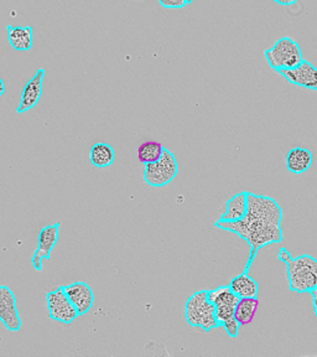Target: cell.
Here are the masks:
<instances>
[{"instance_id":"obj_1","label":"cell","mask_w":317,"mask_h":357,"mask_svg":"<svg viewBox=\"0 0 317 357\" xmlns=\"http://www.w3.org/2000/svg\"><path fill=\"white\" fill-rule=\"evenodd\" d=\"M213 225L216 229L238 234L249 243L251 256H249V262L247 263V267L245 269L247 272L249 271V267L254 261L256 252L259 251L262 247L273 245V243H280L283 241V231L280 225H274L261 218H249L247 215L238 221H232V222L216 221Z\"/></svg>"},{"instance_id":"obj_2","label":"cell","mask_w":317,"mask_h":357,"mask_svg":"<svg viewBox=\"0 0 317 357\" xmlns=\"http://www.w3.org/2000/svg\"><path fill=\"white\" fill-rule=\"evenodd\" d=\"M289 289L295 293H310L317 289V262L310 255H301L286 263Z\"/></svg>"},{"instance_id":"obj_3","label":"cell","mask_w":317,"mask_h":357,"mask_svg":"<svg viewBox=\"0 0 317 357\" xmlns=\"http://www.w3.org/2000/svg\"><path fill=\"white\" fill-rule=\"evenodd\" d=\"M185 319L192 328L211 331L218 328L215 318V307L207 299V290H199L185 303Z\"/></svg>"},{"instance_id":"obj_4","label":"cell","mask_w":317,"mask_h":357,"mask_svg":"<svg viewBox=\"0 0 317 357\" xmlns=\"http://www.w3.org/2000/svg\"><path fill=\"white\" fill-rule=\"evenodd\" d=\"M264 57L269 67L275 73L280 70L293 68L304 61L300 45L289 36L279 39L272 47L264 50Z\"/></svg>"},{"instance_id":"obj_5","label":"cell","mask_w":317,"mask_h":357,"mask_svg":"<svg viewBox=\"0 0 317 357\" xmlns=\"http://www.w3.org/2000/svg\"><path fill=\"white\" fill-rule=\"evenodd\" d=\"M178 164L173 153L165 149L155 162L144 164V181L153 188H162L176 178Z\"/></svg>"},{"instance_id":"obj_6","label":"cell","mask_w":317,"mask_h":357,"mask_svg":"<svg viewBox=\"0 0 317 357\" xmlns=\"http://www.w3.org/2000/svg\"><path fill=\"white\" fill-rule=\"evenodd\" d=\"M247 216L281 226L283 211L273 197L247 192Z\"/></svg>"},{"instance_id":"obj_7","label":"cell","mask_w":317,"mask_h":357,"mask_svg":"<svg viewBox=\"0 0 317 357\" xmlns=\"http://www.w3.org/2000/svg\"><path fill=\"white\" fill-rule=\"evenodd\" d=\"M46 303L49 310V318L59 323L70 325L75 319L78 318L77 312L68 301L62 287L49 291L46 294Z\"/></svg>"},{"instance_id":"obj_8","label":"cell","mask_w":317,"mask_h":357,"mask_svg":"<svg viewBox=\"0 0 317 357\" xmlns=\"http://www.w3.org/2000/svg\"><path fill=\"white\" fill-rule=\"evenodd\" d=\"M207 299L213 304L215 318L218 326H221L223 321L233 318L234 307L240 298L229 289V285H223L216 289L207 290Z\"/></svg>"},{"instance_id":"obj_9","label":"cell","mask_w":317,"mask_h":357,"mask_svg":"<svg viewBox=\"0 0 317 357\" xmlns=\"http://www.w3.org/2000/svg\"><path fill=\"white\" fill-rule=\"evenodd\" d=\"M59 232H60V222L49 225L40 231L38 236V247L31 257V264L35 271L41 272L42 262L45 259H50L51 252L55 248L59 241Z\"/></svg>"},{"instance_id":"obj_10","label":"cell","mask_w":317,"mask_h":357,"mask_svg":"<svg viewBox=\"0 0 317 357\" xmlns=\"http://www.w3.org/2000/svg\"><path fill=\"white\" fill-rule=\"evenodd\" d=\"M0 321L11 333L19 331L22 325L15 294L6 285H0Z\"/></svg>"},{"instance_id":"obj_11","label":"cell","mask_w":317,"mask_h":357,"mask_svg":"<svg viewBox=\"0 0 317 357\" xmlns=\"http://www.w3.org/2000/svg\"><path fill=\"white\" fill-rule=\"evenodd\" d=\"M279 75L294 86H299L302 89L317 91V68L311 62L301 61L297 66L288 70H280Z\"/></svg>"},{"instance_id":"obj_12","label":"cell","mask_w":317,"mask_h":357,"mask_svg":"<svg viewBox=\"0 0 317 357\" xmlns=\"http://www.w3.org/2000/svg\"><path fill=\"white\" fill-rule=\"evenodd\" d=\"M70 303L76 309L78 317L86 315L93 307L95 294L93 290L84 282H73L71 284L62 287Z\"/></svg>"},{"instance_id":"obj_13","label":"cell","mask_w":317,"mask_h":357,"mask_svg":"<svg viewBox=\"0 0 317 357\" xmlns=\"http://www.w3.org/2000/svg\"><path fill=\"white\" fill-rule=\"evenodd\" d=\"M45 70L39 68L33 77L29 79L24 86L22 92L20 103L17 108V114H22L25 112L33 109V107L39 103L40 98L42 96V84H44Z\"/></svg>"},{"instance_id":"obj_14","label":"cell","mask_w":317,"mask_h":357,"mask_svg":"<svg viewBox=\"0 0 317 357\" xmlns=\"http://www.w3.org/2000/svg\"><path fill=\"white\" fill-rule=\"evenodd\" d=\"M312 162H314V156L311 151L300 146L290 149L285 156V165L288 172L296 175L307 172L311 167Z\"/></svg>"},{"instance_id":"obj_15","label":"cell","mask_w":317,"mask_h":357,"mask_svg":"<svg viewBox=\"0 0 317 357\" xmlns=\"http://www.w3.org/2000/svg\"><path fill=\"white\" fill-rule=\"evenodd\" d=\"M8 43L15 51L25 52L30 51L33 46V33L31 26H6Z\"/></svg>"},{"instance_id":"obj_16","label":"cell","mask_w":317,"mask_h":357,"mask_svg":"<svg viewBox=\"0 0 317 357\" xmlns=\"http://www.w3.org/2000/svg\"><path fill=\"white\" fill-rule=\"evenodd\" d=\"M247 213V191H240L226 201V211L223 212L218 222H232L243 218Z\"/></svg>"},{"instance_id":"obj_17","label":"cell","mask_w":317,"mask_h":357,"mask_svg":"<svg viewBox=\"0 0 317 357\" xmlns=\"http://www.w3.org/2000/svg\"><path fill=\"white\" fill-rule=\"evenodd\" d=\"M229 289L238 298H256L259 293V284L252 278L247 271L234 277L229 284Z\"/></svg>"},{"instance_id":"obj_18","label":"cell","mask_w":317,"mask_h":357,"mask_svg":"<svg viewBox=\"0 0 317 357\" xmlns=\"http://www.w3.org/2000/svg\"><path fill=\"white\" fill-rule=\"evenodd\" d=\"M116 151L108 143H95L89 151V162L95 167H108L113 165Z\"/></svg>"},{"instance_id":"obj_19","label":"cell","mask_w":317,"mask_h":357,"mask_svg":"<svg viewBox=\"0 0 317 357\" xmlns=\"http://www.w3.org/2000/svg\"><path fill=\"white\" fill-rule=\"evenodd\" d=\"M259 307V301L256 298H240L234 307L233 317L240 325H247L253 321L256 310Z\"/></svg>"},{"instance_id":"obj_20","label":"cell","mask_w":317,"mask_h":357,"mask_svg":"<svg viewBox=\"0 0 317 357\" xmlns=\"http://www.w3.org/2000/svg\"><path fill=\"white\" fill-rule=\"evenodd\" d=\"M162 151H164V146L162 143L154 142V140H148L139 145L138 159L143 164L157 162L159 158L162 156Z\"/></svg>"},{"instance_id":"obj_21","label":"cell","mask_w":317,"mask_h":357,"mask_svg":"<svg viewBox=\"0 0 317 357\" xmlns=\"http://www.w3.org/2000/svg\"><path fill=\"white\" fill-rule=\"evenodd\" d=\"M221 326H222L223 329L226 330V333L232 337V339H235L237 336H238V333H240V325L235 319L231 318L229 320H226V321H223L221 324Z\"/></svg>"},{"instance_id":"obj_22","label":"cell","mask_w":317,"mask_h":357,"mask_svg":"<svg viewBox=\"0 0 317 357\" xmlns=\"http://www.w3.org/2000/svg\"><path fill=\"white\" fill-rule=\"evenodd\" d=\"M159 4L165 9H183L189 6L187 0H159Z\"/></svg>"},{"instance_id":"obj_23","label":"cell","mask_w":317,"mask_h":357,"mask_svg":"<svg viewBox=\"0 0 317 357\" xmlns=\"http://www.w3.org/2000/svg\"><path fill=\"white\" fill-rule=\"evenodd\" d=\"M278 259L280 262L286 264V263L290 262L293 259V256L290 255V252H288V250H285L284 247H281L278 253Z\"/></svg>"},{"instance_id":"obj_24","label":"cell","mask_w":317,"mask_h":357,"mask_svg":"<svg viewBox=\"0 0 317 357\" xmlns=\"http://www.w3.org/2000/svg\"><path fill=\"white\" fill-rule=\"evenodd\" d=\"M274 3H277L279 6H290L297 3V0H273Z\"/></svg>"},{"instance_id":"obj_25","label":"cell","mask_w":317,"mask_h":357,"mask_svg":"<svg viewBox=\"0 0 317 357\" xmlns=\"http://www.w3.org/2000/svg\"><path fill=\"white\" fill-rule=\"evenodd\" d=\"M316 293L317 289L312 290V291H310V293H309V294H310V296H311L312 298V307H314V312H315V315H317Z\"/></svg>"},{"instance_id":"obj_26","label":"cell","mask_w":317,"mask_h":357,"mask_svg":"<svg viewBox=\"0 0 317 357\" xmlns=\"http://www.w3.org/2000/svg\"><path fill=\"white\" fill-rule=\"evenodd\" d=\"M6 93V84L4 81L0 78V97Z\"/></svg>"},{"instance_id":"obj_27","label":"cell","mask_w":317,"mask_h":357,"mask_svg":"<svg viewBox=\"0 0 317 357\" xmlns=\"http://www.w3.org/2000/svg\"><path fill=\"white\" fill-rule=\"evenodd\" d=\"M192 3H194V0H187V4H192Z\"/></svg>"}]
</instances>
